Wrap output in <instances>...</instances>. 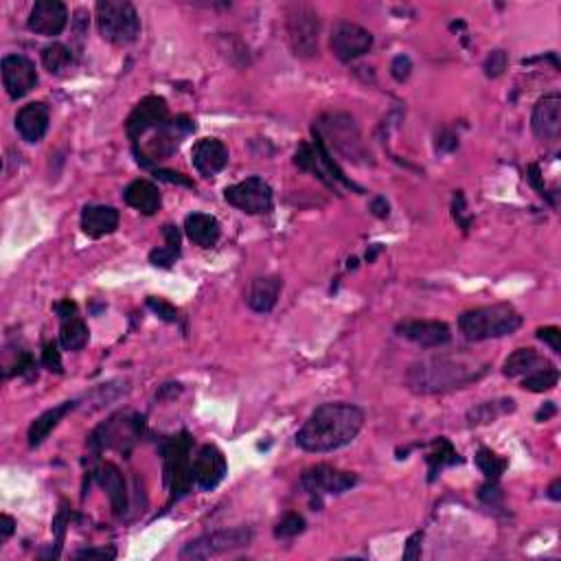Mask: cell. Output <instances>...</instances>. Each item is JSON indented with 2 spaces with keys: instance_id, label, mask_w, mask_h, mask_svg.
I'll use <instances>...</instances> for the list:
<instances>
[{
  "instance_id": "ab89813d",
  "label": "cell",
  "mask_w": 561,
  "mask_h": 561,
  "mask_svg": "<svg viewBox=\"0 0 561 561\" xmlns=\"http://www.w3.org/2000/svg\"><path fill=\"white\" fill-rule=\"evenodd\" d=\"M147 308L152 309L154 314H158L163 320H167V323H176V320H178V309H176L174 305L165 303V300L147 299Z\"/></svg>"
},
{
  "instance_id": "4316f807",
  "label": "cell",
  "mask_w": 561,
  "mask_h": 561,
  "mask_svg": "<svg viewBox=\"0 0 561 561\" xmlns=\"http://www.w3.org/2000/svg\"><path fill=\"white\" fill-rule=\"evenodd\" d=\"M123 200H126L128 206L143 213V215H154L160 209V204H163L158 186L149 183V180H134V183H129L128 189L123 191Z\"/></svg>"
},
{
  "instance_id": "b9f144b4",
  "label": "cell",
  "mask_w": 561,
  "mask_h": 561,
  "mask_svg": "<svg viewBox=\"0 0 561 561\" xmlns=\"http://www.w3.org/2000/svg\"><path fill=\"white\" fill-rule=\"evenodd\" d=\"M537 338L542 342H547L555 353H561V331L557 327H544V329H537Z\"/></svg>"
},
{
  "instance_id": "30bf717a",
  "label": "cell",
  "mask_w": 561,
  "mask_h": 561,
  "mask_svg": "<svg viewBox=\"0 0 561 561\" xmlns=\"http://www.w3.org/2000/svg\"><path fill=\"white\" fill-rule=\"evenodd\" d=\"M224 197L228 204L248 213V215H266L274 206L272 189L259 176H251V178L242 180V183L226 186Z\"/></svg>"
},
{
  "instance_id": "3957f363",
  "label": "cell",
  "mask_w": 561,
  "mask_h": 561,
  "mask_svg": "<svg viewBox=\"0 0 561 561\" xmlns=\"http://www.w3.org/2000/svg\"><path fill=\"white\" fill-rule=\"evenodd\" d=\"M519 327H522V316L509 303H496L470 309L459 319L461 334H463L467 340L474 342L511 336L516 334Z\"/></svg>"
},
{
  "instance_id": "c3c4849f",
  "label": "cell",
  "mask_w": 561,
  "mask_h": 561,
  "mask_svg": "<svg viewBox=\"0 0 561 561\" xmlns=\"http://www.w3.org/2000/svg\"><path fill=\"white\" fill-rule=\"evenodd\" d=\"M55 311L60 314L62 320H66V319H72V316H75L77 308H75V303H71V300H62V303L55 305Z\"/></svg>"
},
{
  "instance_id": "60d3db41",
  "label": "cell",
  "mask_w": 561,
  "mask_h": 561,
  "mask_svg": "<svg viewBox=\"0 0 561 561\" xmlns=\"http://www.w3.org/2000/svg\"><path fill=\"white\" fill-rule=\"evenodd\" d=\"M43 365H44V368H49L51 373L64 371V368H62V356H60V351H57L55 342H49V345H44Z\"/></svg>"
},
{
  "instance_id": "9a60e30c",
  "label": "cell",
  "mask_w": 561,
  "mask_h": 561,
  "mask_svg": "<svg viewBox=\"0 0 561 561\" xmlns=\"http://www.w3.org/2000/svg\"><path fill=\"white\" fill-rule=\"evenodd\" d=\"M165 121H169V108L167 101L163 97H145L143 101L134 108L132 114L128 117L126 129H128V137L132 140L134 145L138 143L149 129H156L163 126Z\"/></svg>"
},
{
  "instance_id": "d4e9b609",
  "label": "cell",
  "mask_w": 561,
  "mask_h": 561,
  "mask_svg": "<svg viewBox=\"0 0 561 561\" xmlns=\"http://www.w3.org/2000/svg\"><path fill=\"white\" fill-rule=\"evenodd\" d=\"M280 290H283V280L279 277H259L254 279L248 288L246 303L248 308L257 314H268L277 305Z\"/></svg>"
},
{
  "instance_id": "f6af8a7d",
  "label": "cell",
  "mask_w": 561,
  "mask_h": 561,
  "mask_svg": "<svg viewBox=\"0 0 561 561\" xmlns=\"http://www.w3.org/2000/svg\"><path fill=\"white\" fill-rule=\"evenodd\" d=\"M156 178L160 180H167V183H176V185H183L194 189V183L189 178H185L183 174H176V171H165V169H156Z\"/></svg>"
},
{
  "instance_id": "83f0119b",
  "label": "cell",
  "mask_w": 561,
  "mask_h": 561,
  "mask_svg": "<svg viewBox=\"0 0 561 561\" xmlns=\"http://www.w3.org/2000/svg\"><path fill=\"white\" fill-rule=\"evenodd\" d=\"M72 408H75V402H64V404H60V406L49 408L46 413L40 414V417L35 419L29 428V445L31 448H35V445L43 443L46 436L53 433V430L57 428V423H60V421L64 419Z\"/></svg>"
},
{
  "instance_id": "5bb4252c",
  "label": "cell",
  "mask_w": 561,
  "mask_h": 561,
  "mask_svg": "<svg viewBox=\"0 0 561 561\" xmlns=\"http://www.w3.org/2000/svg\"><path fill=\"white\" fill-rule=\"evenodd\" d=\"M329 46L340 62H353L371 51L373 35L356 23H338L331 29Z\"/></svg>"
},
{
  "instance_id": "603a6c76",
  "label": "cell",
  "mask_w": 561,
  "mask_h": 561,
  "mask_svg": "<svg viewBox=\"0 0 561 561\" xmlns=\"http://www.w3.org/2000/svg\"><path fill=\"white\" fill-rule=\"evenodd\" d=\"M95 478L99 485L108 491L114 516L121 518L128 511V487L121 470L114 463H101L95 470Z\"/></svg>"
},
{
  "instance_id": "8fae6325",
  "label": "cell",
  "mask_w": 561,
  "mask_h": 561,
  "mask_svg": "<svg viewBox=\"0 0 561 561\" xmlns=\"http://www.w3.org/2000/svg\"><path fill=\"white\" fill-rule=\"evenodd\" d=\"M252 539V533L248 528H226V531H215L194 539L183 548L180 557L183 559H209L215 555L231 553L235 548L248 547Z\"/></svg>"
},
{
  "instance_id": "ffe728a7",
  "label": "cell",
  "mask_w": 561,
  "mask_h": 561,
  "mask_svg": "<svg viewBox=\"0 0 561 561\" xmlns=\"http://www.w3.org/2000/svg\"><path fill=\"white\" fill-rule=\"evenodd\" d=\"M533 134L539 140H557L561 134V97L557 92L539 99L531 117Z\"/></svg>"
},
{
  "instance_id": "52a82bcc",
  "label": "cell",
  "mask_w": 561,
  "mask_h": 561,
  "mask_svg": "<svg viewBox=\"0 0 561 561\" xmlns=\"http://www.w3.org/2000/svg\"><path fill=\"white\" fill-rule=\"evenodd\" d=\"M285 29H288L290 46H292L296 57L311 60L319 55L320 20L309 5H290Z\"/></svg>"
},
{
  "instance_id": "836d02e7",
  "label": "cell",
  "mask_w": 561,
  "mask_h": 561,
  "mask_svg": "<svg viewBox=\"0 0 561 561\" xmlns=\"http://www.w3.org/2000/svg\"><path fill=\"white\" fill-rule=\"evenodd\" d=\"M43 64L49 72H55V75H60V72H64L72 64V51L69 49V46H64L60 43L44 46L43 49Z\"/></svg>"
},
{
  "instance_id": "f546056e",
  "label": "cell",
  "mask_w": 561,
  "mask_h": 561,
  "mask_svg": "<svg viewBox=\"0 0 561 561\" xmlns=\"http://www.w3.org/2000/svg\"><path fill=\"white\" fill-rule=\"evenodd\" d=\"M163 235H165V248H156V251L149 252V261L156 268H171L176 263V259L180 257V233L176 226H163Z\"/></svg>"
},
{
  "instance_id": "d6a6232c",
  "label": "cell",
  "mask_w": 561,
  "mask_h": 561,
  "mask_svg": "<svg viewBox=\"0 0 561 561\" xmlns=\"http://www.w3.org/2000/svg\"><path fill=\"white\" fill-rule=\"evenodd\" d=\"M425 459H428V465H430V480H434L436 474H439L445 465H454L461 461L448 439H436L433 443V448H430V454L425 456Z\"/></svg>"
},
{
  "instance_id": "5b68a950",
  "label": "cell",
  "mask_w": 561,
  "mask_h": 561,
  "mask_svg": "<svg viewBox=\"0 0 561 561\" xmlns=\"http://www.w3.org/2000/svg\"><path fill=\"white\" fill-rule=\"evenodd\" d=\"M194 439L189 433H180L178 436H171L160 445L165 465V485L171 493V500H180L186 496L194 485Z\"/></svg>"
},
{
  "instance_id": "e0dca14e",
  "label": "cell",
  "mask_w": 561,
  "mask_h": 561,
  "mask_svg": "<svg viewBox=\"0 0 561 561\" xmlns=\"http://www.w3.org/2000/svg\"><path fill=\"white\" fill-rule=\"evenodd\" d=\"M228 474L224 452L215 445H202L194 459V482L200 490L213 491Z\"/></svg>"
},
{
  "instance_id": "277c9868",
  "label": "cell",
  "mask_w": 561,
  "mask_h": 561,
  "mask_svg": "<svg viewBox=\"0 0 561 561\" xmlns=\"http://www.w3.org/2000/svg\"><path fill=\"white\" fill-rule=\"evenodd\" d=\"M314 137L325 145L327 149L342 154L351 163H371V154L362 143V134L357 129L353 117L345 112H329L316 121Z\"/></svg>"
},
{
  "instance_id": "7dc6e473",
  "label": "cell",
  "mask_w": 561,
  "mask_h": 561,
  "mask_svg": "<svg viewBox=\"0 0 561 561\" xmlns=\"http://www.w3.org/2000/svg\"><path fill=\"white\" fill-rule=\"evenodd\" d=\"M480 498L487 502V505H491V507H493L498 500H500V490H498V487H493V485L482 487V490H480Z\"/></svg>"
},
{
  "instance_id": "d6986e66",
  "label": "cell",
  "mask_w": 561,
  "mask_h": 561,
  "mask_svg": "<svg viewBox=\"0 0 561 561\" xmlns=\"http://www.w3.org/2000/svg\"><path fill=\"white\" fill-rule=\"evenodd\" d=\"M397 334L423 349H439L452 340L450 327L441 320H406L397 325Z\"/></svg>"
},
{
  "instance_id": "7402d4cb",
  "label": "cell",
  "mask_w": 561,
  "mask_h": 561,
  "mask_svg": "<svg viewBox=\"0 0 561 561\" xmlns=\"http://www.w3.org/2000/svg\"><path fill=\"white\" fill-rule=\"evenodd\" d=\"M49 106L43 101L27 103V106L20 108V112L15 114V129L27 143H40L44 138L46 129H49Z\"/></svg>"
},
{
  "instance_id": "ba28073f",
  "label": "cell",
  "mask_w": 561,
  "mask_h": 561,
  "mask_svg": "<svg viewBox=\"0 0 561 561\" xmlns=\"http://www.w3.org/2000/svg\"><path fill=\"white\" fill-rule=\"evenodd\" d=\"M294 163L299 169L309 171V174H314L316 178L323 180L329 189L338 191V185H345V186H349V189L362 191L360 186L353 185L351 180L347 178L345 171L338 167V165L334 163V158H331L329 149H327L316 137H314V143L299 145V149H296V156H294Z\"/></svg>"
},
{
  "instance_id": "f35d334b",
  "label": "cell",
  "mask_w": 561,
  "mask_h": 561,
  "mask_svg": "<svg viewBox=\"0 0 561 561\" xmlns=\"http://www.w3.org/2000/svg\"><path fill=\"white\" fill-rule=\"evenodd\" d=\"M410 72H413V60H410L408 55L395 57L393 64H391V75L399 81V84H404V81L408 80Z\"/></svg>"
},
{
  "instance_id": "6da1fadb",
  "label": "cell",
  "mask_w": 561,
  "mask_h": 561,
  "mask_svg": "<svg viewBox=\"0 0 561 561\" xmlns=\"http://www.w3.org/2000/svg\"><path fill=\"white\" fill-rule=\"evenodd\" d=\"M365 425V413L353 404H323L309 414L296 434V445L311 454H325L349 445Z\"/></svg>"
},
{
  "instance_id": "f1b7e54d",
  "label": "cell",
  "mask_w": 561,
  "mask_h": 561,
  "mask_svg": "<svg viewBox=\"0 0 561 561\" xmlns=\"http://www.w3.org/2000/svg\"><path fill=\"white\" fill-rule=\"evenodd\" d=\"M550 362L547 357L539 356L535 349H518L513 351L511 356L505 360V366H502V373L507 377H527L531 373L539 371V368L548 366Z\"/></svg>"
},
{
  "instance_id": "cb8c5ba5",
  "label": "cell",
  "mask_w": 561,
  "mask_h": 561,
  "mask_svg": "<svg viewBox=\"0 0 561 561\" xmlns=\"http://www.w3.org/2000/svg\"><path fill=\"white\" fill-rule=\"evenodd\" d=\"M119 228V211L114 206L106 204H92L86 206L81 213V231L88 237L101 239L106 235H112Z\"/></svg>"
},
{
  "instance_id": "2e32d148",
  "label": "cell",
  "mask_w": 561,
  "mask_h": 561,
  "mask_svg": "<svg viewBox=\"0 0 561 561\" xmlns=\"http://www.w3.org/2000/svg\"><path fill=\"white\" fill-rule=\"evenodd\" d=\"M3 84L12 99H23L38 84V71L35 64L24 55L3 57Z\"/></svg>"
},
{
  "instance_id": "74e56055",
  "label": "cell",
  "mask_w": 561,
  "mask_h": 561,
  "mask_svg": "<svg viewBox=\"0 0 561 561\" xmlns=\"http://www.w3.org/2000/svg\"><path fill=\"white\" fill-rule=\"evenodd\" d=\"M507 64H509V57H507L505 51H493V53H490V57H487V62H485L487 77H500L502 72L507 71Z\"/></svg>"
},
{
  "instance_id": "f907efd6",
  "label": "cell",
  "mask_w": 561,
  "mask_h": 561,
  "mask_svg": "<svg viewBox=\"0 0 561 561\" xmlns=\"http://www.w3.org/2000/svg\"><path fill=\"white\" fill-rule=\"evenodd\" d=\"M14 527H15L14 518H9V516H0V535H3V539H7L9 535L14 533Z\"/></svg>"
},
{
  "instance_id": "484cf974",
  "label": "cell",
  "mask_w": 561,
  "mask_h": 561,
  "mask_svg": "<svg viewBox=\"0 0 561 561\" xmlns=\"http://www.w3.org/2000/svg\"><path fill=\"white\" fill-rule=\"evenodd\" d=\"M185 233L195 246L200 248H213L222 237L220 222L206 213H191L185 220Z\"/></svg>"
},
{
  "instance_id": "681fc988",
  "label": "cell",
  "mask_w": 561,
  "mask_h": 561,
  "mask_svg": "<svg viewBox=\"0 0 561 561\" xmlns=\"http://www.w3.org/2000/svg\"><path fill=\"white\" fill-rule=\"evenodd\" d=\"M371 211L376 213L377 217H388V202H386V197H382V195H377L376 200L371 202Z\"/></svg>"
},
{
  "instance_id": "bcb514c9",
  "label": "cell",
  "mask_w": 561,
  "mask_h": 561,
  "mask_svg": "<svg viewBox=\"0 0 561 561\" xmlns=\"http://www.w3.org/2000/svg\"><path fill=\"white\" fill-rule=\"evenodd\" d=\"M539 176H542V174H539V167H537V165H531V167H528V180H531V185L535 186V189L539 191V195L547 197V195H548V194H547V186L542 185V178H539Z\"/></svg>"
},
{
  "instance_id": "4fadbf2b",
  "label": "cell",
  "mask_w": 561,
  "mask_h": 561,
  "mask_svg": "<svg viewBox=\"0 0 561 561\" xmlns=\"http://www.w3.org/2000/svg\"><path fill=\"white\" fill-rule=\"evenodd\" d=\"M300 485L309 496H340V493L353 490L357 485V476L351 471L336 470L331 465H316L309 467L300 476Z\"/></svg>"
},
{
  "instance_id": "8992f818",
  "label": "cell",
  "mask_w": 561,
  "mask_h": 561,
  "mask_svg": "<svg viewBox=\"0 0 561 561\" xmlns=\"http://www.w3.org/2000/svg\"><path fill=\"white\" fill-rule=\"evenodd\" d=\"M97 27L103 40L126 46L140 35V18L137 7L128 0H99Z\"/></svg>"
},
{
  "instance_id": "f5cc1de1",
  "label": "cell",
  "mask_w": 561,
  "mask_h": 561,
  "mask_svg": "<svg viewBox=\"0 0 561 561\" xmlns=\"http://www.w3.org/2000/svg\"><path fill=\"white\" fill-rule=\"evenodd\" d=\"M548 496L553 498V500H561V480H555L553 485H550Z\"/></svg>"
},
{
  "instance_id": "ee69618b",
  "label": "cell",
  "mask_w": 561,
  "mask_h": 561,
  "mask_svg": "<svg viewBox=\"0 0 561 561\" xmlns=\"http://www.w3.org/2000/svg\"><path fill=\"white\" fill-rule=\"evenodd\" d=\"M421 542H423V533H414L413 537H408L406 548H404V559H419Z\"/></svg>"
},
{
  "instance_id": "816d5d0a",
  "label": "cell",
  "mask_w": 561,
  "mask_h": 561,
  "mask_svg": "<svg viewBox=\"0 0 561 561\" xmlns=\"http://www.w3.org/2000/svg\"><path fill=\"white\" fill-rule=\"evenodd\" d=\"M553 414H555V404H553V402H548V404H547V410L542 408V410H539V413H537V421H547V419L553 417Z\"/></svg>"
},
{
  "instance_id": "e575fe53",
  "label": "cell",
  "mask_w": 561,
  "mask_h": 561,
  "mask_svg": "<svg viewBox=\"0 0 561 561\" xmlns=\"http://www.w3.org/2000/svg\"><path fill=\"white\" fill-rule=\"evenodd\" d=\"M559 382V371L553 365L539 368V371L531 373V376L522 377V388L531 393H547L553 391Z\"/></svg>"
},
{
  "instance_id": "7a4b0ae2",
  "label": "cell",
  "mask_w": 561,
  "mask_h": 561,
  "mask_svg": "<svg viewBox=\"0 0 561 561\" xmlns=\"http://www.w3.org/2000/svg\"><path fill=\"white\" fill-rule=\"evenodd\" d=\"M485 368H476L452 357H434L410 366L408 384L417 393H443L465 386L467 382L482 376Z\"/></svg>"
},
{
  "instance_id": "d590c367",
  "label": "cell",
  "mask_w": 561,
  "mask_h": 561,
  "mask_svg": "<svg viewBox=\"0 0 561 561\" xmlns=\"http://www.w3.org/2000/svg\"><path fill=\"white\" fill-rule=\"evenodd\" d=\"M476 465H478V470H480L482 474L490 478L491 482L498 480V478L505 474V470H507V461L502 459V456H498L496 452H491L487 448L478 450Z\"/></svg>"
},
{
  "instance_id": "7bdbcfd3",
  "label": "cell",
  "mask_w": 561,
  "mask_h": 561,
  "mask_svg": "<svg viewBox=\"0 0 561 561\" xmlns=\"http://www.w3.org/2000/svg\"><path fill=\"white\" fill-rule=\"evenodd\" d=\"M77 559H114L117 557V550L114 548H106V547H101V548H86V550H80V553L75 555Z\"/></svg>"
},
{
  "instance_id": "ac0fdd59",
  "label": "cell",
  "mask_w": 561,
  "mask_h": 561,
  "mask_svg": "<svg viewBox=\"0 0 561 561\" xmlns=\"http://www.w3.org/2000/svg\"><path fill=\"white\" fill-rule=\"evenodd\" d=\"M29 29L38 35L53 38L69 24V9L62 0H38L29 14Z\"/></svg>"
},
{
  "instance_id": "1f68e13d",
  "label": "cell",
  "mask_w": 561,
  "mask_h": 561,
  "mask_svg": "<svg viewBox=\"0 0 561 561\" xmlns=\"http://www.w3.org/2000/svg\"><path fill=\"white\" fill-rule=\"evenodd\" d=\"M88 327L81 319L72 316V319L62 320L60 329V342L66 351H81L88 345Z\"/></svg>"
},
{
  "instance_id": "44dd1931",
  "label": "cell",
  "mask_w": 561,
  "mask_h": 561,
  "mask_svg": "<svg viewBox=\"0 0 561 561\" xmlns=\"http://www.w3.org/2000/svg\"><path fill=\"white\" fill-rule=\"evenodd\" d=\"M191 160L204 178H211L228 165V149L220 138H200L191 149Z\"/></svg>"
},
{
  "instance_id": "7c38bea8",
  "label": "cell",
  "mask_w": 561,
  "mask_h": 561,
  "mask_svg": "<svg viewBox=\"0 0 561 561\" xmlns=\"http://www.w3.org/2000/svg\"><path fill=\"white\" fill-rule=\"evenodd\" d=\"M143 433V417L140 414H117L110 421L95 430L90 436V448L101 452L106 448L123 450L138 439Z\"/></svg>"
},
{
  "instance_id": "4dcf8cb0",
  "label": "cell",
  "mask_w": 561,
  "mask_h": 561,
  "mask_svg": "<svg viewBox=\"0 0 561 561\" xmlns=\"http://www.w3.org/2000/svg\"><path fill=\"white\" fill-rule=\"evenodd\" d=\"M516 410V402L513 399H498V402H485L480 406L471 408L467 413V421L470 425H480V423H491V421L500 419L502 414H509Z\"/></svg>"
},
{
  "instance_id": "8d00e7d4",
  "label": "cell",
  "mask_w": 561,
  "mask_h": 561,
  "mask_svg": "<svg viewBox=\"0 0 561 561\" xmlns=\"http://www.w3.org/2000/svg\"><path fill=\"white\" fill-rule=\"evenodd\" d=\"M303 531H305L303 516H299V513H285V516L280 518V522L277 524V531H274V535L280 539H292Z\"/></svg>"
},
{
  "instance_id": "9c48e42d",
  "label": "cell",
  "mask_w": 561,
  "mask_h": 561,
  "mask_svg": "<svg viewBox=\"0 0 561 561\" xmlns=\"http://www.w3.org/2000/svg\"><path fill=\"white\" fill-rule=\"evenodd\" d=\"M195 126L189 117H176L171 121H165L163 126L156 128L154 137L145 143L143 149H137L138 163L149 167L156 160L169 158L176 149L180 147L185 137L194 132Z\"/></svg>"
}]
</instances>
